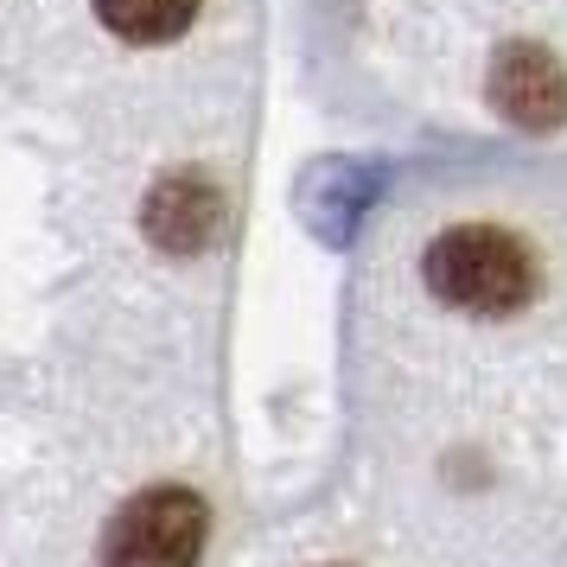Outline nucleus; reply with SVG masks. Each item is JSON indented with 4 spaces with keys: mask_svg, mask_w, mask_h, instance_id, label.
Wrapping results in <instances>:
<instances>
[{
    "mask_svg": "<svg viewBox=\"0 0 567 567\" xmlns=\"http://www.w3.org/2000/svg\"><path fill=\"white\" fill-rule=\"evenodd\" d=\"M421 275L434 287L440 307L478 312V319H511L536 300V261L497 224H460V230H440L427 243Z\"/></svg>",
    "mask_w": 567,
    "mask_h": 567,
    "instance_id": "obj_1",
    "label": "nucleus"
},
{
    "mask_svg": "<svg viewBox=\"0 0 567 567\" xmlns=\"http://www.w3.org/2000/svg\"><path fill=\"white\" fill-rule=\"evenodd\" d=\"M205 504L185 485L128 497L103 529V567H198L205 555Z\"/></svg>",
    "mask_w": 567,
    "mask_h": 567,
    "instance_id": "obj_2",
    "label": "nucleus"
},
{
    "mask_svg": "<svg viewBox=\"0 0 567 567\" xmlns=\"http://www.w3.org/2000/svg\"><path fill=\"white\" fill-rule=\"evenodd\" d=\"M383 185H389L383 159H312L307 179L293 185V205L326 249H344L358 236V224L370 217V205L383 198Z\"/></svg>",
    "mask_w": 567,
    "mask_h": 567,
    "instance_id": "obj_3",
    "label": "nucleus"
},
{
    "mask_svg": "<svg viewBox=\"0 0 567 567\" xmlns=\"http://www.w3.org/2000/svg\"><path fill=\"white\" fill-rule=\"evenodd\" d=\"M491 103L516 128H555L567 115V71L542 45H504L491 64Z\"/></svg>",
    "mask_w": 567,
    "mask_h": 567,
    "instance_id": "obj_4",
    "label": "nucleus"
},
{
    "mask_svg": "<svg viewBox=\"0 0 567 567\" xmlns=\"http://www.w3.org/2000/svg\"><path fill=\"white\" fill-rule=\"evenodd\" d=\"M217 217H224V198H217V185L198 179V173H173V179H159L154 198H147V236H154L159 249H173V256L205 249L210 236H217Z\"/></svg>",
    "mask_w": 567,
    "mask_h": 567,
    "instance_id": "obj_5",
    "label": "nucleus"
},
{
    "mask_svg": "<svg viewBox=\"0 0 567 567\" xmlns=\"http://www.w3.org/2000/svg\"><path fill=\"white\" fill-rule=\"evenodd\" d=\"M96 13L128 45H166L198 20V0H96Z\"/></svg>",
    "mask_w": 567,
    "mask_h": 567,
    "instance_id": "obj_6",
    "label": "nucleus"
}]
</instances>
